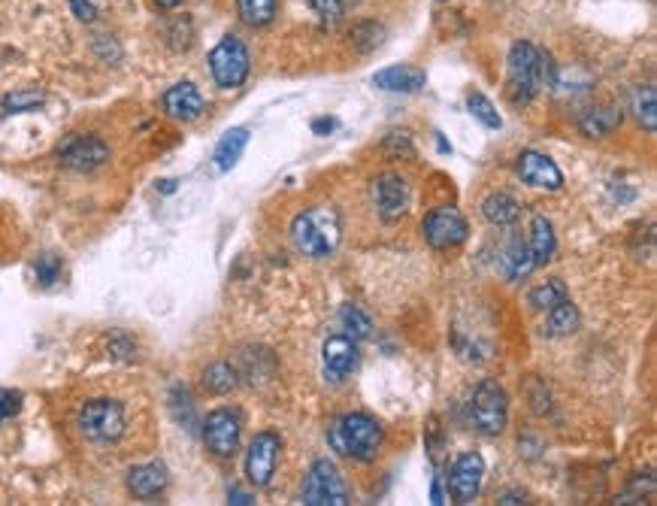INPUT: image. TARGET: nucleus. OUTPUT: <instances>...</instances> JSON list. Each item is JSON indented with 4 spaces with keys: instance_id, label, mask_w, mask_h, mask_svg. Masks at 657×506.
<instances>
[{
    "instance_id": "393cba45",
    "label": "nucleus",
    "mask_w": 657,
    "mask_h": 506,
    "mask_svg": "<svg viewBox=\"0 0 657 506\" xmlns=\"http://www.w3.org/2000/svg\"><path fill=\"white\" fill-rule=\"evenodd\" d=\"M276 0H237V13L249 28H264L276 19Z\"/></svg>"
},
{
    "instance_id": "ea45409f",
    "label": "nucleus",
    "mask_w": 657,
    "mask_h": 506,
    "mask_svg": "<svg viewBox=\"0 0 657 506\" xmlns=\"http://www.w3.org/2000/svg\"><path fill=\"white\" fill-rule=\"evenodd\" d=\"M334 128H337L334 119H315V122H312V131H315V134H331Z\"/></svg>"
},
{
    "instance_id": "c9c22d12",
    "label": "nucleus",
    "mask_w": 657,
    "mask_h": 506,
    "mask_svg": "<svg viewBox=\"0 0 657 506\" xmlns=\"http://www.w3.org/2000/svg\"><path fill=\"white\" fill-rule=\"evenodd\" d=\"M19 413H22V394L0 388V425H4L7 419H13V416H19Z\"/></svg>"
},
{
    "instance_id": "f704fd0d",
    "label": "nucleus",
    "mask_w": 657,
    "mask_h": 506,
    "mask_svg": "<svg viewBox=\"0 0 657 506\" xmlns=\"http://www.w3.org/2000/svg\"><path fill=\"white\" fill-rule=\"evenodd\" d=\"M58 276H61V258L58 255L37 258V279H40V285H55Z\"/></svg>"
},
{
    "instance_id": "f03ea898",
    "label": "nucleus",
    "mask_w": 657,
    "mask_h": 506,
    "mask_svg": "<svg viewBox=\"0 0 657 506\" xmlns=\"http://www.w3.org/2000/svg\"><path fill=\"white\" fill-rule=\"evenodd\" d=\"M327 440H331L334 452L355 458V461H373L382 449V425L367 416V413H346L334 419V425L327 428Z\"/></svg>"
},
{
    "instance_id": "423d86ee",
    "label": "nucleus",
    "mask_w": 657,
    "mask_h": 506,
    "mask_svg": "<svg viewBox=\"0 0 657 506\" xmlns=\"http://www.w3.org/2000/svg\"><path fill=\"white\" fill-rule=\"evenodd\" d=\"M300 500L306 506H346L349 503V488H346V479L340 473V467L334 461H315L306 482H303V491H300Z\"/></svg>"
},
{
    "instance_id": "58836bf2",
    "label": "nucleus",
    "mask_w": 657,
    "mask_h": 506,
    "mask_svg": "<svg viewBox=\"0 0 657 506\" xmlns=\"http://www.w3.org/2000/svg\"><path fill=\"white\" fill-rule=\"evenodd\" d=\"M228 500H231V503H237V506L255 503V500H252V494H246V491H240V488H231V491H228Z\"/></svg>"
},
{
    "instance_id": "6ab92c4d",
    "label": "nucleus",
    "mask_w": 657,
    "mask_h": 506,
    "mask_svg": "<svg viewBox=\"0 0 657 506\" xmlns=\"http://www.w3.org/2000/svg\"><path fill=\"white\" fill-rule=\"evenodd\" d=\"M246 146H249V131H246V128H231V131H228L222 140H218V146H215V155H212V161H215L218 173H228V170H234V167L240 164V158H243Z\"/></svg>"
},
{
    "instance_id": "a211bd4d",
    "label": "nucleus",
    "mask_w": 657,
    "mask_h": 506,
    "mask_svg": "<svg viewBox=\"0 0 657 506\" xmlns=\"http://www.w3.org/2000/svg\"><path fill=\"white\" fill-rule=\"evenodd\" d=\"M170 476H167V467L158 464V461H149V464H137L128 470V491L140 500H149V497H158L164 488H167Z\"/></svg>"
},
{
    "instance_id": "7c9ffc66",
    "label": "nucleus",
    "mask_w": 657,
    "mask_h": 506,
    "mask_svg": "<svg viewBox=\"0 0 657 506\" xmlns=\"http://www.w3.org/2000/svg\"><path fill=\"white\" fill-rule=\"evenodd\" d=\"M46 104V94L37 91V88H28V91H13L4 97V113H31L37 107Z\"/></svg>"
},
{
    "instance_id": "5701e85b",
    "label": "nucleus",
    "mask_w": 657,
    "mask_h": 506,
    "mask_svg": "<svg viewBox=\"0 0 657 506\" xmlns=\"http://www.w3.org/2000/svg\"><path fill=\"white\" fill-rule=\"evenodd\" d=\"M579 322H582L579 310L570 303V297L561 300L558 307L545 310V334H549V337H570V334L579 331Z\"/></svg>"
},
{
    "instance_id": "4be33fe9",
    "label": "nucleus",
    "mask_w": 657,
    "mask_h": 506,
    "mask_svg": "<svg viewBox=\"0 0 657 506\" xmlns=\"http://www.w3.org/2000/svg\"><path fill=\"white\" fill-rule=\"evenodd\" d=\"M530 252H533V261H536V267L539 264H545V261H552V255H555V249H558V240H555V228H552V222L545 219V216H533V225H530Z\"/></svg>"
},
{
    "instance_id": "bb28decb",
    "label": "nucleus",
    "mask_w": 657,
    "mask_h": 506,
    "mask_svg": "<svg viewBox=\"0 0 657 506\" xmlns=\"http://www.w3.org/2000/svg\"><path fill=\"white\" fill-rule=\"evenodd\" d=\"M633 113H636L639 125H642L648 134L657 131V91H654L651 85L636 88V94H633Z\"/></svg>"
},
{
    "instance_id": "7ed1b4c3",
    "label": "nucleus",
    "mask_w": 657,
    "mask_h": 506,
    "mask_svg": "<svg viewBox=\"0 0 657 506\" xmlns=\"http://www.w3.org/2000/svg\"><path fill=\"white\" fill-rule=\"evenodd\" d=\"M294 246L309 258H327L340 246V216L327 207L303 210L291 225Z\"/></svg>"
},
{
    "instance_id": "dca6fc26",
    "label": "nucleus",
    "mask_w": 657,
    "mask_h": 506,
    "mask_svg": "<svg viewBox=\"0 0 657 506\" xmlns=\"http://www.w3.org/2000/svg\"><path fill=\"white\" fill-rule=\"evenodd\" d=\"M206 110V100L197 91L194 82H176L173 88H167L164 94V113L176 122H194L200 119Z\"/></svg>"
},
{
    "instance_id": "412c9836",
    "label": "nucleus",
    "mask_w": 657,
    "mask_h": 506,
    "mask_svg": "<svg viewBox=\"0 0 657 506\" xmlns=\"http://www.w3.org/2000/svg\"><path fill=\"white\" fill-rule=\"evenodd\" d=\"M200 385H203V391H209V394H215V397L231 394V391L240 385V370L231 367L228 361H215V364H209V367L203 370Z\"/></svg>"
},
{
    "instance_id": "aec40b11",
    "label": "nucleus",
    "mask_w": 657,
    "mask_h": 506,
    "mask_svg": "<svg viewBox=\"0 0 657 506\" xmlns=\"http://www.w3.org/2000/svg\"><path fill=\"white\" fill-rule=\"evenodd\" d=\"M482 216H485L494 228H509V225L518 222V216H521V204H518V200H515L512 194H506V191H494V194L485 197Z\"/></svg>"
},
{
    "instance_id": "ddd939ff",
    "label": "nucleus",
    "mask_w": 657,
    "mask_h": 506,
    "mask_svg": "<svg viewBox=\"0 0 657 506\" xmlns=\"http://www.w3.org/2000/svg\"><path fill=\"white\" fill-rule=\"evenodd\" d=\"M485 479V461L479 452H464L455 464H452V476H449V491L455 497V503H473L479 497Z\"/></svg>"
},
{
    "instance_id": "f3484780",
    "label": "nucleus",
    "mask_w": 657,
    "mask_h": 506,
    "mask_svg": "<svg viewBox=\"0 0 657 506\" xmlns=\"http://www.w3.org/2000/svg\"><path fill=\"white\" fill-rule=\"evenodd\" d=\"M427 82L424 70L412 67V64H391V67H382L376 70L373 76V85L382 88V91H400V94H412V91H421Z\"/></svg>"
},
{
    "instance_id": "c756f323",
    "label": "nucleus",
    "mask_w": 657,
    "mask_h": 506,
    "mask_svg": "<svg viewBox=\"0 0 657 506\" xmlns=\"http://www.w3.org/2000/svg\"><path fill=\"white\" fill-rule=\"evenodd\" d=\"M340 325H343L346 337H352V340H364V337H370V331H373L370 316H367L361 307H352V303L340 310Z\"/></svg>"
},
{
    "instance_id": "72a5a7b5",
    "label": "nucleus",
    "mask_w": 657,
    "mask_h": 506,
    "mask_svg": "<svg viewBox=\"0 0 657 506\" xmlns=\"http://www.w3.org/2000/svg\"><path fill=\"white\" fill-rule=\"evenodd\" d=\"M385 152L391 155V158H412L415 155V149H412V140H409V134L406 131H391L388 137H385Z\"/></svg>"
},
{
    "instance_id": "79ce46f5",
    "label": "nucleus",
    "mask_w": 657,
    "mask_h": 506,
    "mask_svg": "<svg viewBox=\"0 0 657 506\" xmlns=\"http://www.w3.org/2000/svg\"><path fill=\"white\" fill-rule=\"evenodd\" d=\"M179 4H185V0H155V7H161V10H176Z\"/></svg>"
},
{
    "instance_id": "4468645a",
    "label": "nucleus",
    "mask_w": 657,
    "mask_h": 506,
    "mask_svg": "<svg viewBox=\"0 0 657 506\" xmlns=\"http://www.w3.org/2000/svg\"><path fill=\"white\" fill-rule=\"evenodd\" d=\"M321 367H324L327 382H343L358 367V343L346 334L327 337L321 349Z\"/></svg>"
},
{
    "instance_id": "9d476101",
    "label": "nucleus",
    "mask_w": 657,
    "mask_h": 506,
    "mask_svg": "<svg viewBox=\"0 0 657 506\" xmlns=\"http://www.w3.org/2000/svg\"><path fill=\"white\" fill-rule=\"evenodd\" d=\"M106 158H109V146L94 134H73L58 146V161L76 173H91L103 167Z\"/></svg>"
},
{
    "instance_id": "c03bdc74",
    "label": "nucleus",
    "mask_w": 657,
    "mask_h": 506,
    "mask_svg": "<svg viewBox=\"0 0 657 506\" xmlns=\"http://www.w3.org/2000/svg\"><path fill=\"white\" fill-rule=\"evenodd\" d=\"M158 188H161L164 194H170V191H176V182H170V179H164V182H158Z\"/></svg>"
},
{
    "instance_id": "9b49d317",
    "label": "nucleus",
    "mask_w": 657,
    "mask_h": 506,
    "mask_svg": "<svg viewBox=\"0 0 657 506\" xmlns=\"http://www.w3.org/2000/svg\"><path fill=\"white\" fill-rule=\"evenodd\" d=\"M279 434L276 431H261L246 455V476L255 488H267L273 473H276V458H279Z\"/></svg>"
},
{
    "instance_id": "20e7f679",
    "label": "nucleus",
    "mask_w": 657,
    "mask_h": 506,
    "mask_svg": "<svg viewBox=\"0 0 657 506\" xmlns=\"http://www.w3.org/2000/svg\"><path fill=\"white\" fill-rule=\"evenodd\" d=\"M128 419H125V407L113 397H97L88 400L79 410V431L91 440V443H116L125 437Z\"/></svg>"
},
{
    "instance_id": "39448f33",
    "label": "nucleus",
    "mask_w": 657,
    "mask_h": 506,
    "mask_svg": "<svg viewBox=\"0 0 657 506\" xmlns=\"http://www.w3.org/2000/svg\"><path fill=\"white\" fill-rule=\"evenodd\" d=\"M470 416L473 425L485 434V437H497L506 431L509 422V397L503 391V385L497 379H482L479 388L473 391V403H470Z\"/></svg>"
},
{
    "instance_id": "e433bc0d",
    "label": "nucleus",
    "mask_w": 657,
    "mask_h": 506,
    "mask_svg": "<svg viewBox=\"0 0 657 506\" xmlns=\"http://www.w3.org/2000/svg\"><path fill=\"white\" fill-rule=\"evenodd\" d=\"M309 7L331 25L340 22V16H343V0H309Z\"/></svg>"
},
{
    "instance_id": "1a4fd4ad",
    "label": "nucleus",
    "mask_w": 657,
    "mask_h": 506,
    "mask_svg": "<svg viewBox=\"0 0 657 506\" xmlns=\"http://www.w3.org/2000/svg\"><path fill=\"white\" fill-rule=\"evenodd\" d=\"M421 231H424V240H427L433 249H440V252L461 246V243L467 240V234H470L467 219H464L455 207H440V210L427 213Z\"/></svg>"
},
{
    "instance_id": "f8f14e48",
    "label": "nucleus",
    "mask_w": 657,
    "mask_h": 506,
    "mask_svg": "<svg viewBox=\"0 0 657 506\" xmlns=\"http://www.w3.org/2000/svg\"><path fill=\"white\" fill-rule=\"evenodd\" d=\"M373 200H376V210L382 216V222H397L409 213V185L403 176L397 173H382L373 182Z\"/></svg>"
},
{
    "instance_id": "f257e3e1",
    "label": "nucleus",
    "mask_w": 657,
    "mask_h": 506,
    "mask_svg": "<svg viewBox=\"0 0 657 506\" xmlns=\"http://www.w3.org/2000/svg\"><path fill=\"white\" fill-rule=\"evenodd\" d=\"M558 82V70L552 64V55L536 49L527 40H518L509 49V97L512 104H530V100Z\"/></svg>"
},
{
    "instance_id": "473e14b6",
    "label": "nucleus",
    "mask_w": 657,
    "mask_h": 506,
    "mask_svg": "<svg viewBox=\"0 0 657 506\" xmlns=\"http://www.w3.org/2000/svg\"><path fill=\"white\" fill-rule=\"evenodd\" d=\"M382 40H385V28L376 25V22H361V25L352 31V43H355L361 52H373V49H379Z\"/></svg>"
},
{
    "instance_id": "4c0bfd02",
    "label": "nucleus",
    "mask_w": 657,
    "mask_h": 506,
    "mask_svg": "<svg viewBox=\"0 0 657 506\" xmlns=\"http://www.w3.org/2000/svg\"><path fill=\"white\" fill-rule=\"evenodd\" d=\"M70 7H73V13H76L79 22H94V16H97V10H94L91 0H70Z\"/></svg>"
},
{
    "instance_id": "c85d7f7f",
    "label": "nucleus",
    "mask_w": 657,
    "mask_h": 506,
    "mask_svg": "<svg viewBox=\"0 0 657 506\" xmlns=\"http://www.w3.org/2000/svg\"><path fill=\"white\" fill-rule=\"evenodd\" d=\"M503 264H506V276H509V279H524V276L536 267L533 252H530L527 243H512V246L506 249Z\"/></svg>"
},
{
    "instance_id": "2f4dec72",
    "label": "nucleus",
    "mask_w": 657,
    "mask_h": 506,
    "mask_svg": "<svg viewBox=\"0 0 657 506\" xmlns=\"http://www.w3.org/2000/svg\"><path fill=\"white\" fill-rule=\"evenodd\" d=\"M170 410H173V416H176L188 431L197 428V422H194V403H191V394H188L185 385H176V388H173V394H170Z\"/></svg>"
},
{
    "instance_id": "6e6552de",
    "label": "nucleus",
    "mask_w": 657,
    "mask_h": 506,
    "mask_svg": "<svg viewBox=\"0 0 657 506\" xmlns=\"http://www.w3.org/2000/svg\"><path fill=\"white\" fill-rule=\"evenodd\" d=\"M203 443L215 458H231L240 449L243 437V416L237 410H212L203 422Z\"/></svg>"
},
{
    "instance_id": "0eeeda50",
    "label": "nucleus",
    "mask_w": 657,
    "mask_h": 506,
    "mask_svg": "<svg viewBox=\"0 0 657 506\" xmlns=\"http://www.w3.org/2000/svg\"><path fill=\"white\" fill-rule=\"evenodd\" d=\"M209 73L218 88H240L249 76V49L237 37H225L209 52Z\"/></svg>"
},
{
    "instance_id": "a878e982",
    "label": "nucleus",
    "mask_w": 657,
    "mask_h": 506,
    "mask_svg": "<svg viewBox=\"0 0 657 506\" xmlns=\"http://www.w3.org/2000/svg\"><path fill=\"white\" fill-rule=\"evenodd\" d=\"M570 294H567V285L561 282V279H549V282H542V285H536L530 294H527V300H530V307L533 310H552V307H558L561 300H567Z\"/></svg>"
},
{
    "instance_id": "cd10ccee",
    "label": "nucleus",
    "mask_w": 657,
    "mask_h": 506,
    "mask_svg": "<svg viewBox=\"0 0 657 506\" xmlns=\"http://www.w3.org/2000/svg\"><path fill=\"white\" fill-rule=\"evenodd\" d=\"M467 110L473 113V119L476 122H482L488 131H500L503 128V119H500V113L494 110V104L491 100L482 94V91H470L467 94Z\"/></svg>"
},
{
    "instance_id": "2eb2a0df",
    "label": "nucleus",
    "mask_w": 657,
    "mask_h": 506,
    "mask_svg": "<svg viewBox=\"0 0 657 506\" xmlns=\"http://www.w3.org/2000/svg\"><path fill=\"white\" fill-rule=\"evenodd\" d=\"M515 173L521 176V182H527L533 188H545V191H558L564 185V173L558 170V164L549 155L533 152V149L518 155Z\"/></svg>"
},
{
    "instance_id": "b1692460",
    "label": "nucleus",
    "mask_w": 657,
    "mask_h": 506,
    "mask_svg": "<svg viewBox=\"0 0 657 506\" xmlns=\"http://www.w3.org/2000/svg\"><path fill=\"white\" fill-rule=\"evenodd\" d=\"M618 125H621V113L615 107H594L579 119V131L585 137H609Z\"/></svg>"
},
{
    "instance_id": "37998d69",
    "label": "nucleus",
    "mask_w": 657,
    "mask_h": 506,
    "mask_svg": "<svg viewBox=\"0 0 657 506\" xmlns=\"http://www.w3.org/2000/svg\"><path fill=\"white\" fill-rule=\"evenodd\" d=\"M500 503H524V497L521 494H503Z\"/></svg>"
},
{
    "instance_id": "a19ab883",
    "label": "nucleus",
    "mask_w": 657,
    "mask_h": 506,
    "mask_svg": "<svg viewBox=\"0 0 657 506\" xmlns=\"http://www.w3.org/2000/svg\"><path fill=\"white\" fill-rule=\"evenodd\" d=\"M430 500H433L436 506H440V503H446V500H443V488H440V479H436V482H433V488H430Z\"/></svg>"
}]
</instances>
